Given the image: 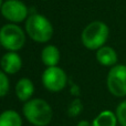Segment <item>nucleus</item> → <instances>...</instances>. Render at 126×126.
Here are the masks:
<instances>
[{"label": "nucleus", "mask_w": 126, "mask_h": 126, "mask_svg": "<svg viewBox=\"0 0 126 126\" xmlns=\"http://www.w3.org/2000/svg\"><path fill=\"white\" fill-rule=\"evenodd\" d=\"M96 60L104 66H114L117 62V53L111 47H102L96 52Z\"/></svg>", "instance_id": "10"}, {"label": "nucleus", "mask_w": 126, "mask_h": 126, "mask_svg": "<svg viewBox=\"0 0 126 126\" xmlns=\"http://www.w3.org/2000/svg\"><path fill=\"white\" fill-rule=\"evenodd\" d=\"M76 126H92V124L90 122H87V121H80Z\"/></svg>", "instance_id": "17"}, {"label": "nucleus", "mask_w": 126, "mask_h": 126, "mask_svg": "<svg viewBox=\"0 0 126 126\" xmlns=\"http://www.w3.org/2000/svg\"><path fill=\"white\" fill-rule=\"evenodd\" d=\"M115 114L117 117V122L122 126H126V100L118 104Z\"/></svg>", "instance_id": "14"}, {"label": "nucleus", "mask_w": 126, "mask_h": 126, "mask_svg": "<svg viewBox=\"0 0 126 126\" xmlns=\"http://www.w3.org/2000/svg\"><path fill=\"white\" fill-rule=\"evenodd\" d=\"M41 59L44 65L48 67L50 66H57V64L60 61V51L57 47L54 46H47L42 50Z\"/></svg>", "instance_id": "11"}, {"label": "nucleus", "mask_w": 126, "mask_h": 126, "mask_svg": "<svg viewBox=\"0 0 126 126\" xmlns=\"http://www.w3.org/2000/svg\"><path fill=\"white\" fill-rule=\"evenodd\" d=\"M67 78L61 67L50 66L44 70L42 74V83L50 92H60L65 87Z\"/></svg>", "instance_id": "6"}, {"label": "nucleus", "mask_w": 126, "mask_h": 126, "mask_svg": "<svg viewBox=\"0 0 126 126\" xmlns=\"http://www.w3.org/2000/svg\"><path fill=\"white\" fill-rule=\"evenodd\" d=\"M0 126H22V118L16 111L7 110L0 114Z\"/></svg>", "instance_id": "13"}, {"label": "nucleus", "mask_w": 126, "mask_h": 126, "mask_svg": "<svg viewBox=\"0 0 126 126\" xmlns=\"http://www.w3.org/2000/svg\"><path fill=\"white\" fill-rule=\"evenodd\" d=\"M117 117L112 111H103L94 118L92 126H116Z\"/></svg>", "instance_id": "12"}, {"label": "nucleus", "mask_w": 126, "mask_h": 126, "mask_svg": "<svg viewBox=\"0 0 126 126\" xmlns=\"http://www.w3.org/2000/svg\"><path fill=\"white\" fill-rule=\"evenodd\" d=\"M110 34L109 27L102 21H93L84 28L81 35L82 43L90 50H98L104 47Z\"/></svg>", "instance_id": "2"}, {"label": "nucleus", "mask_w": 126, "mask_h": 126, "mask_svg": "<svg viewBox=\"0 0 126 126\" xmlns=\"http://www.w3.org/2000/svg\"><path fill=\"white\" fill-rule=\"evenodd\" d=\"M9 91V79L7 73L0 71V97H3Z\"/></svg>", "instance_id": "15"}, {"label": "nucleus", "mask_w": 126, "mask_h": 126, "mask_svg": "<svg viewBox=\"0 0 126 126\" xmlns=\"http://www.w3.org/2000/svg\"><path fill=\"white\" fill-rule=\"evenodd\" d=\"M26 30L29 37L37 42H48L53 35V27L44 16L33 13L26 22Z\"/></svg>", "instance_id": "3"}, {"label": "nucleus", "mask_w": 126, "mask_h": 126, "mask_svg": "<svg viewBox=\"0 0 126 126\" xmlns=\"http://www.w3.org/2000/svg\"><path fill=\"white\" fill-rule=\"evenodd\" d=\"M82 110H83L82 103H81L79 100H74L73 102L70 104L67 113H69L70 116H76V115H79V114L82 112Z\"/></svg>", "instance_id": "16"}, {"label": "nucleus", "mask_w": 126, "mask_h": 126, "mask_svg": "<svg viewBox=\"0 0 126 126\" xmlns=\"http://www.w3.org/2000/svg\"><path fill=\"white\" fill-rule=\"evenodd\" d=\"M26 43V35L19 26L15 23L4 24L0 29V44L4 49L16 52Z\"/></svg>", "instance_id": "4"}, {"label": "nucleus", "mask_w": 126, "mask_h": 126, "mask_svg": "<svg viewBox=\"0 0 126 126\" xmlns=\"http://www.w3.org/2000/svg\"><path fill=\"white\" fill-rule=\"evenodd\" d=\"M24 117L34 126H47L52 120L53 112L50 104L42 98H32L24 103L22 109Z\"/></svg>", "instance_id": "1"}, {"label": "nucleus", "mask_w": 126, "mask_h": 126, "mask_svg": "<svg viewBox=\"0 0 126 126\" xmlns=\"http://www.w3.org/2000/svg\"><path fill=\"white\" fill-rule=\"evenodd\" d=\"M0 65L4 73L15 74L20 71L22 66V60L20 55L16 52H8L2 55L0 60Z\"/></svg>", "instance_id": "8"}, {"label": "nucleus", "mask_w": 126, "mask_h": 126, "mask_svg": "<svg viewBox=\"0 0 126 126\" xmlns=\"http://www.w3.org/2000/svg\"><path fill=\"white\" fill-rule=\"evenodd\" d=\"M2 4H3V3H2V0H0V9H1V7H2Z\"/></svg>", "instance_id": "18"}, {"label": "nucleus", "mask_w": 126, "mask_h": 126, "mask_svg": "<svg viewBox=\"0 0 126 126\" xmlns=\"http://www.w3.org/2000/svg\"><path fill=\"white\" fill-rule=\"evenodd\" d=\"M1 15L11 22H22L28 17V8L20 0H7L1 7Z\"/></svg>", "instance_id": "7"}, {"label": "nucleus", "mask_w": 126, "mask_h": 126, "mask_svg": "<svg viewBox=\"0 0 126 126\" xmlns=\"http://www.w3.org/2000/svg\"><path fill=\"white\" fill-rule=\"evenodd\" d=\"M34 93V85L32 81L28 78H23L18 81L16 85V94L18 98L22 102H28Z\"/></svg>", "instance_id": "9"}, {"label": "nucleus", "mask_w": 126, "mask_h": 126, "mask_svg": "<svg viewBox=\"0 0 126 126\" xmlns=\"http://www.w3.org/2000/svg\"><path fill=\"white\" fill-rule=\"evenodd\" d=\"M107 89L116 97L126 96V65H114L107 74Z\"/></svg>", "instance_id": "5"}]
</instances>
